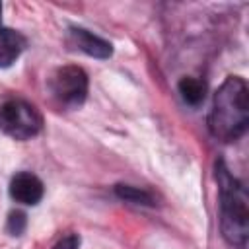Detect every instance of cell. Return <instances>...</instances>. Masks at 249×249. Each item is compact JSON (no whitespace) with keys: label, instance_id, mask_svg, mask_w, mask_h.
<instances>
[{"label":"cell","instance_id":"6","mask_svg":"<svg viewBox=\"0 0 249 249\" xmlns=\"http://www.w3.org/2000/svg\"><path fill=\"white\" fill-rule=\"evenodd\" d=\"M70 41L76 49H80L82 53H86L93 58H109L113 54L111 43H107L105 39H101V37H97V35H93L82 27L70 29Z\"/></svg>","mask_w":249,"mask_h":249},{"label":"cell","instance_id":"11","mask_svg":"<svg viewBox=\"0 0 249 249\" xmlns=\"http://www.w3.org/2000/svg\"><path fill=\"white\" fill-rule=\"evenodd\" d=\"M53 249H80V237L78 235H66Z\"/></svg>","mask_w":249,"mask_h":249},{"label":"cell","instance_id":"10","mask_svg":"<svg viewBox=\"0 0 249 249\" xmlns=\"http://www.w3.org/2000/svg\"><path fill=\"white\" fill-rule=\"evenodd\" d=\"M23 228H25V214H21V212H12L10 218H8V230H10V233L18 235V233L23 231Z\"/></svg>","mask_w":249,"mask_h":249},{"label":"cell","instance_id":"8","mask_svg":"<svg viewBox=\"0 0 249 249\" xmlns=\"http://www.w3.org/2000/svg\"><path fill=\"white\" fill-rule=\"evenodd\" d=\"M179 93L189 105H198L200 101H204L206 86L198 78H183L179 82Z\"/></svg>","mask_w":249,"mask_h":249},{"label":"cell","instance_id":"4","mask_svg":"<svg viewBox=\"0 0 249 249\" xmlns=\"http://www.w3.org/2000/svg\"><path fill=\"white\" fill-rule=\"evenodd\" d=\"M53 97L64 107H80L88 95V74L80 66L56 68L49 80Z\"/></svg>","mask_w":249,"mask_h":249},{"label":"cell","instance_id":"3","mask_svg":"<svg viewBox=\"0 0 249 249\" xmlns=\"http://www.w3.org/2000/svg\"><path fill=\"white\" fill-rule=\"evenodd\" d=\"M43 126L41 115L23 99H6L0 103V128L14 140H29Z\"/></svg>","mask_w":249,"mask_h":249},{"label":"cell","instance_id":"9","mask_svg":"<svg viewBox=\"0 0 249 249\" xmlns=\"http://www.w3.org/2000/svg\"><path fill=\"white\" fill-rule=\"evenodd\" d=\"M117 195L121 196V198H124V200H130V202H142V204H152V198H150V195L148 193H144V191H138V189H134V187H128V185H119L117 187Z\"/></svg>","mask_w":249,"mask_h":249},{"label":"cell","instance_id":"7","mask_svg":"<svg viewBox=\"0 0 249 249\" xmlns=\"http://www.w3.org/2000/svg\"><path fill=\"white\" fill-rule=\"evenodd\" d=\"M23 49H25L23 35L2 23V4H0V68L12 66L19 58Z\"/></svg>","mask_w":249,"mask_h":249},{"label":"cell","instance_id":"5","mask_svg":"<svg viewBox=\"0 0 249 249\" xmlns=\"http://www.w3.org/2000/svg\"><path fill=\"white\" fill-rule=\"evenodd\" d=\"M43 193L45 189L41 179L29 171H19L10 181V196L19 204L33 206L43 198Z\"/></svg>","mask_w":249,"mask_h":249},{"label":"cell","instance_id":"2","mask_svg":"<svg viewBox=\"0 0 249 249\" xmlns=\"http://www.w3.org/2000/svg\"><path fill=\"white\" fill-rule=\"evenodd\" d=\"M216 179L220 189V228L230 245L237 249L247 247L249 235V208L247 191L243 183L230 173L220 161L216 167Z\"/></svg>","mask_w":249,"mask_h":249},{"label":"cell","instance_id":"1","mask_svg":"<svg viewBox=\"0 0 249 249\" xmlns=\"http://www.w3.org/2000/svg\"><path fill=\"white\" fill-rule=\"evenodd\" d=\"M249 123V89L239 76H228L214 93L208 126L214 138L231 142L243 136Z\"/></svg>","mask_w":249,"mask_h":249}]
</instances>
